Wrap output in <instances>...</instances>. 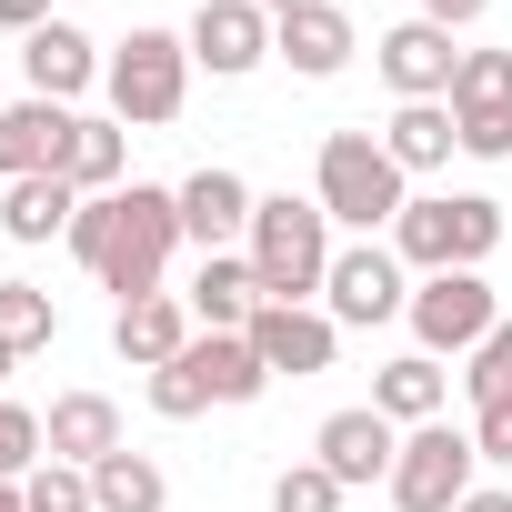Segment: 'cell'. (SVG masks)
Wrapping results in <instances>:
<instances>
[{
  "mask_svg": "<svg viewBox=\"0 0 512 512\" xmlns=\"http://www.w3.org/2000/svg\"><path fill=\"white\" fill-rule=\"evenodd\" d=\"M462 402H472V412H482V402H512V312L492 322L482 352H462Z\"/></svg>",
  "mask_w": 512,
  "mask_h": 512,
  "instance_id": "27",
  "label": "cell"
},
{
  "mask_svg": "<svg viewBox=\"0 0 512 512\" xmlns=\"http://www.w3.org/2000/svg\"><path fill=\"white\" fill-rule=\"evenodd\" d=\"M372 61H382V81H392L402 101H452V71H462L452 31H432L422 11H412V21H392V31L372 41Z\"/></svg>",
  "mask_w": 512,
  "mask_h": 512,
  "instance_id": "12",
  "label": "cell"
},
{
  "mask_svg": "<svg viewBox=\"0 0 512 512\" xmlns=\"http://www.w3.org/2000/svg\"><path fill=\"white\" fill-rule=\"evenodd\" d=\"M322 312H332L342 332H372V322L412 312V282H402V251H392V241H352V251H332V282H322Z\"/></svg>",
  "mask_w": 512,
  "mask_h": 512,
  "instance_id": "8",
  "label": "cell"
},
{
  "mask_svg": "<svg viewBox=\"0 0 512 512\" xmlns=\"http://www.w3.org/2000/svg\"><path fill=\"white\" fill-rule=\"evenodd\" d=\"M251 201H262V191H251L241 171H191L181 181V241H201V251H231V241H251Z\"/></svg>",
  "mask_w": 512,
  "mask_h": 512,
  "instance_id": "14",
  "label": "cell"
},
{
  "mask_svg": "<svg viewBox=\"0 0 512 512\" xmlns=\"http://www.w3.org/2000/svg\"><path fill=\"white\" fill-rule=\"evenodd\" d=\"M191 322L201 332H251V312H262V272H251V251H201V272H191Z\"/></svg>",
  "mask_w": 512,
  "mask_h": 512,
  "instance_id": "16",
  "label": "cell"
},
{
  "mask_svg": "<svg viewBox=\"0 0 512 512\" xmlns=\"http://www.w3.org/2000/svg\"><path fill=\"white\" fill-rule=\"evenodd\" d=\"M472 452L512 472V402H482V412H472Z\"/></svg>",
  "mask_w": 512,
  "mask_h": 512,
  "instance_id": "35",
  "label": "cell"
},
{
  "mask_svg": "<svg viewBox=\"0 0 512 512\" xmlns=\"http://www.w3.org/2000/svg\"><path fill=\"white\" fill-rule=\"evenodd\" d=\"M181 41H191V71H211V81H251V71L272 61V11H262V0H201Z\"/></svg>",
  "mask_w": 512,
  "mask_h": 512,
  "instance_id": "9",
  "label": "cell"
},
{
  "mask_svg": "<svg viewBox=\"0 0 512 512\" xmlns=\"http://www.w3.org/2000/svg\"><path fill=\"white\" fill-rule=\"evenodd\" d=\"M462 512H512V492H482V482H472V492H462Z\"/></svg>",
  "mask_w": 512,
  "mask_h": 512,
  "instance_id": "38",
  "label": "cell"
},
{
  "mask_svg": "<svg viewBox=\"0 0 512 512\" xmlns=\"http://www.w3.org/2000/svg\"><path fill=\"white\" fill-rule=\"evenodd\" d=\"M41 452H51V462H81V472L111 462V452H121V402H111V392H61V402L41 412Z\"/></svg>",
  "mask_w": 512,
  "mask_h": 512,
  "instance_id": "17",
  "label": "cell"
},
{
  "mask_svg": "<svg viewBox=\"0 0 512 512\" xmlns=\"http://www.w3.org/2000/svg\"><path fill=\"white\" fill-rule=\"evenodd\" d=\"M452 131L472 161H512V111H452Z\"/></svg>",
  "mask_w": 512,
  "mask_h": 512,
  "instance_id": "34",
  "label": "cell"
},
{
  "mask_svg": "<svg viewBox=\"0 0 512 512\" xmlns=\"http://www.w3.org/2000/svg\"><path fill=\"white\" fill-rule=\"evenodd\" d=\"M251 352H262V372L282 382H312V372H332V352H342V322L332 312H312V302H262L251 312Z\"/></svg>",
  "mask_w": 512,
  "mask_h": 512,
  "instance_id": "10",
  "label": "cell"
},
{
  "mask_svg": "<svg viewBox=\"0 0 512 512\" xmlns=\"http://www.w3.org/2000/svg\"><path fill=\"white\" fill-rule=\"evenodd\" d=\"M151 412H161V422H191V412H211V382L191 372V352L151 372Z\"/></svg>",
  "mask_w": 512,
  "mask_h": 512,
  "instance_id": "30",
  "label": "cell"
},
{
  "mask_svg": "<svg viewBox=\"0 0 512 512\" xmlns=\"http://www.w3.org/2000/svg\"><path fill=\"white\" fill-rule=\"evenodd\" d=\"M262 11H272V21H292V11H332V0H262Z\"/></svg>",
  "mask_w": 512,
  "mask_h": 512,
  "instance_id": "39",
  "label": "cell"
},
{
  "mask_svg": "<svg viewBox=\"0 0 512 512\" xmlns=\"http://www.w3.org/2000/svg\"><path fill=\"white\" fill-rule=\"evenodd\" d=\"M272 512H342V482H332L322 462H292V472L272 482Z\"/></svg>",
  "mask_w": 512,
  "mask_h": 512,
  "instance_id": "31",
  "label": "cell"
},
{
  "mask_svg": "<svg viewBox=\"0 0 512 512\" xmlns=\"http://www.w3.org/2000/svg\"><path fill=\"white\" fill-rule=\"evenodd\" d=\"M121 171H131V131H121V121H81L61 181H71V191H121Z\"/></svg>",
  "mask_w": 512,
  "mask_h": 512,
  "instance_id": "25",
  "label": "cell"
},
{
  "mask_svg": "<svg viewBox=\"0 0 512 512\" xmlns=\"http://www.w3.org/2000/svg\"><path fill=\"white\" fill-rule=\"evenodd\" d=\"M31 462H51V452H41V412H21V402H0V482H21Z\"/></svg>",
  "mask_w": 512,
  "mask_h": 512,
  "instance_id": "32",
  "label": "cell"
},
{
  "mask_svg": "<svg viewBox=\"0 0 512 512\" xmlns=\"http://www.w3.org/2000/svg\"><path fill=\"white\" fill-rule=\"evenodd\" d=\"M442 402H452V382H442V362H432V352H402V362H382V372H372V412H382V422H402V432L442 422Z\"/></svg>",
  "mask_w": 512,
  "mask_h": 512,
  "instance_id": "21",
  "label": "cell"
},
{
  "mask_svg": "<svg viewBox=\"0 0 512 512\" xmlns=\"http://www.w3.org/2000/svg\"><path fill=\"white\" fill-rule=\"evenodd\" d=\"M71 131H81V111L71 101H11L0 111V181H31V171H61L71 161Z\"/></svg>",
  "mask_w": 512,
  "mask_h": 512,
  "instance_id": "13",
  "label": "cell"
},
{
  "mask_svg": "<svg viewBox=\"0 0 512 512\" xmlns=\"http://www.w3.org/2000/svg\"><path fill=\"white\" fill-rule=\"evenodd\" d=\"M101 91H111V121H121V131L181 121V101H191V41H181V31H131V41L101 61Z\"/></svg>",
  "mask_w": 512,
  "mask_h": 512,
  "instance_id": "4",
  "label": "cell"
},
{
  "mask_svg": "<svg viewBox=\"0 0 512 512\" xmlns=\"http://www.w3.org/2000/svg\"><path fill=\"white\" fill-rule=\"evenodd\" d=\"M191 372L211 382V402H262V392H272L251 332H191Z\"/></svg>",
  "mask_w": 512,
  "mask_h": 512,
  "instance_id": "22",
  "label": "cell"
},
{
  "mask_svg": "<svg viewBox=\"0 0 512 512\" xmlns=\"http://www.w3.org/2000/svg\"><path fill=\"white\" fill-rule=\"evenodd\" d=\"M251 272H262V292L272 302H312L322 282H332V211L322 201H302V191H262L251 201Z\"/></svg>",
  "mask_w": 512,
  "mask_h": 512,
  "instance_id": "2",
  "label": "cell"
},
{
  "mask_svg": "<svg viewBox=\"0 0 512 512\" xmlns=\"http://www.w3.org/2000/svg\"><path fill=\"white\" fill-rule=\"evenodd\" d=\"M352 51H362V41H352V21H342V0H332V11H292V21H272V61H292L302 81H332Z\"/></svg>",
  "mask_w": 512,
  "mask_h": 512,
  "instance_id": "20",
  "label": "cell"
},
{
  "mask_svg": "<svg viewBox=\"0 0 512 512\" xmlns=\"http://www.w3.org/2000/svg\"><path fill=\"white\" fill-rule=\"evenodd\" d=\"M171 251H181V191H151V181H121V221H111V251H101V292L121 302H151L161 272H171Z\"/></svg>",
  "mask_w": 512,
  "mask_h": 512,
  "instance_id": "5",
  "label": "cell"
},
{
  "mask_svg": "<svg viewBox=\"0 0 512 512\" xmlns=\"http://www.w3.org/2000/svg\"><path fill=\"white\" fill-rule=\"evenodd\" d=\"M382 151H392L402 171H442V161L462 151V131H452V101H402V111L382 121Z\"/></svg>",
  "mask_w": 512,
  "mask_h": 512,
  "instance_id": "23",
  "label": "cell"
},
{
  "mask_svg": "<svg viewBox=\"0 0 512 512\" xmlns=\"http://www.w3.org/2000/svg\"><path fill=\"white\" fill-rule=\"evenodd\" d=\"M402 322H412V342L442 362V352H482V342H492V322H502V302H492V282H482V272H422Z\"/></svg>",
  "mask_w": 512,
  "mask_h": 512,
  "instance_id": "6",
  "label": "cell"
},
{
  "mask_svg": "<svg viewBox=\"0 0 512 512\" xmlns=\"http://www.w3.org/2000/svg\"><path fill=\"white\" fill-rule=\"evenodd\" d=\"M472 472H482L472 432H452V422H422V432H402V462H392V482H382V492H392L402 512H462Z\"/></svg>",
  "mask_w": 512,
  "mask_h": 512,
  "instance_id": "7",
  "label": "cell"
},
{
  "mask_svg": "<svg viewBox=\"0 0 512 512\" xmlns=\"http://www.w3.org/2000/svg\"><path fill=\"white\" fill-rule=\"evenodd\" d=\"M0 512H31V502H21V482H0Z\"/></svg>",
  "mask_w": 512,
  "mask_h": 512,
  "instance_id": "40",
  "label": "cell"
},
{
  "mask_svg": "<svg viewBox=\"0 0 512 512\" xmlns=\"http://www.w3.org/2000/svg\"><path fill=\"white\" fill-rule=\"evenodd\" d=\"M41 21H51V0H0V31H21V41H31Z\"/></svg>",
  "mask_w": 512,
  "mask_h": 512,
  "instance_id": "37",
  "label": "cell"
},
{
  "mask_svg": "<svg viewBox=\"0 0 512 512\" xmlns=\"http://www.w3.org/2000/svg\"><path fill=\"white\" fill-rule=\"evenodd\" d=\"M21 71H31V91H41V101H81V91L101 81V51H91V31H81V21H41V31L21 41Z\"/></svg>",
  "mask_w": 512,
  "mask_h": 512,
  "instance_id": "18",
  "label": "cell"
},
{
  "mask_svg": "<svg viewBox=\"0 0 512 512\" xmlns=\"http://www.w3.org/2000/svg\"><path fill=\"white\" fill-rule=\"evenodd\" d=\"M91 502H101V512H171V472L121 442L111 462H91Z\"/></svg>",
  "mask_w": 512,
  "mask_h": 512,
  "instance_id": "24",
  "label": "cell"
},
{
  "mask_svg": "<svg viewBox=\"0 0 512 512\" xmlns=\"http://www.w3.org/2000/svg\"><path fill=\"white\" fill-rule=\"evenodd\" d=\"M51 332H61L51 292H31V282H0V342H11V352H41Z\"/></svg>",
  "mask_w": 512,
  "mask_h": 512,
  "instance_id": "28",
  "label": "cell"
},
{
  "mask_svg": "<svg viewBox=\"0 0 512 512\" xmlns=\"http://www.w3.org/2000/svg\"><path fill=\"white\" fill-rule=\"evenodd\" d=\"M452 111H512V51H462Z\"/></svg>",
  "mask_w": 512,
  "mask_h": 512,
  "instance_id": "26",
  "label": "cell"
},
{
  "mask_svg": "<svg viewBox=\"0 0 512 512\" xmlns=\"http://www.w3.org/2000/svg\"><path fill=\"white\" fill-rule=\"evenodd\" d=\"M312 201L342 221V231H392L412 211V171L382 151V131H322V161H312Z\"/></svg>",
  "mask_w": 512,
  "mask_h": 512,
  "instance_id": "1",
  "label": "cell"
},
{
  "mask_svg": "<svg viewBox=\"0 0 512 512\" xmlns=\"http://www.w3.org/2000/svg\"><path fill=\"white\" fill-rule=\"evenodd\" d=\"M312 462H322L342 492H362V482H392V462H402V422H382L372 402H352V412H332V422L312 432Z\"/></svg>",
  "mask_w": 512,
  "mask_h": 512,
  "instance_id": "11",
  "label": "cell"
},
{
  "mask_svg": "<svg viewBox=\"0 0 512 512\" xmlns=\"http://www.w3.org/2000/svg\"><path fill=\"white\" fill-rule=\"evenodd\" d=\"M482 11H492V0H422V21H432V31H472Z\"/></svg>",
  "mask_w": 512,
  "mask_h": 512,
  "instance_id": "36",
  "label": "cell"
},
{
  "mask_svg": "<svg viewBox=\"0 0 512 512\" xmlns=\"http://www.w3.org/2000/svg\"><path fill=\"white\" fill-rule=\"evenodd\" d=\"M492 241H502V201H492V191H422V201L392 221L402 272H482Z\"/></svg>",
  "mask_w": 512,
  "mask_h": 512,
  "instance_id": "3",
  "label": "cell"
},
{
  "mask_svg": "<svg viewBox=\"0 0 512 512\" xmlns=\"http://www.w3.org/2000/svg\"><path fill=\"white\" fill-rule=\"evenodd\" d=\"M21 502H31V512H101L81 462H31V472H21Z\"/></svg>",
  "mask_w": 512,
  "mask_h": 512,
  "instance_id": "29",
  "label": "cell"
},
{
  "mask_svg": "<svg viewBox=\"0 0 512 512\" xmlns=\"http://www.w3.org/2000/svg\"><path fill=\"white\" fill-rule=\"evenodd\" d=\"M111 221H121V191H91V201H81V221H71V262H81V272H101Z\"/></svg>",
  "mask_w": 512,
  "mask_h": 512,
  "instance_id": "33",
  "label": "cell"
},
{
  "mask_svg": "<svg viewBox=\"0 0 512 512\" xmlns=\"http://www.w3.org/2000/svg\"><path fill=\"white\" fill-rule=\"evenodd\" d=\"M81 201H91V191H71L61 171H31V181L0 191V231H11V241H71Z\"/></svg>",
  "mask_w": 512,
  "mask_h": 512,
  "instance_id": "19",
  "label": "cell"
},
{
  "mask_svg": "<svg viewBox=\"0 0 512 512\" xmlns=\"http://www.w3.org/2000/svg\"><path fill=\"white\" fill-rule=\"evenodd\" d=\"M191 332H201V322H191V302H181V292H151V302H121V312H111V352H121L131 372L181 362V352H191Z\"/></svg>",
  "mask_w": 512,
  "mask_h": 512,
  "instance_id": "15",
  "label": "cell"
},
{
  "mask_svg": "<svg viewBox=\"0 0 512 512\" xmlns=\"http://www.w3.org/2000/svg\"><path fill=\"white\" fill-rule=\"evenodd\" d=\"M11 362H21V352H11V342H0V382H11Z\"/></svg>",
  "mask_w": 512,
  "mask_h": 512,
  "instance_id": "41",
  "label": "cell"
}]
</instances>
